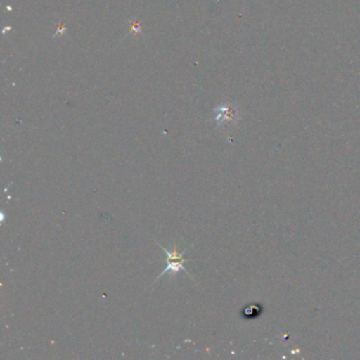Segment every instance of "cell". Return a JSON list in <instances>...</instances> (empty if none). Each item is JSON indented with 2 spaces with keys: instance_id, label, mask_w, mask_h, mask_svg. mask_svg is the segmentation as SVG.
<instances>
[{
  "instance_id": "cell-1",
  "label": "cell",
  "mask_w": 360,
  "mask_h": 360,
  "mask_svg": "<svg viewBox=\"0 0 360 360\" xmlns=\"http://www.w3.org/2000/svg\"><path fill=\"white\" fill-rule=\"evenodd\" d=\"M158 244H159L160 248L165 252L166 256H167L166 257V263H167V265H166V269H164L159 276H158L157 280L163 277L165 274H170L172 276H176V274L180 273V271H184V273L191 275V274L188 273V271H187L186 267H184V262L187 260V259L184 258V255L186 254V250H184V252H179L178 245H176V243L174 244V250H166L163 245H161L160 243Z\"/></svg>"
}]
</instances>
